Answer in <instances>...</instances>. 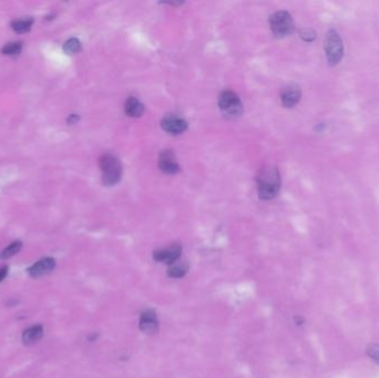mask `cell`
<instances>
[{
  "label": "cell",
  "instance_id": "6da1fadb",
  "mask_svg": "<svg viewBox=\"0 0 379 378\" xmlns=\"http://www.w3.org/2000/svg\"><path fill=\"white\" fill-rule=\"evenodd\" d=\"M281 188V178L276 168L272 165L264 166L259 170L257 176L258 196L263 200H271L277 196Z\"/></svg>",
  "mask_w": 379,
  "mask_h": 378
},
{
  "label": "cell",
  "instance_id": "7a4b0ae2",
  "mask_svg": "<svg viewBox=\"0 0 379 378\" xmlns=\"http://www.w3.org/2000/svg\"><path fill=\"white\" fill-rule=\"evenodd\" d=\"M100 168L102 172V181L106 185H114L121 179V164L112 154H105L100 159Z\"/></svg>",
  "mask_w": 379,
  "mask_h": 378
},
{
  "label": "cell",
  "instance_id": "3957f363",
  "mask_svg": "<svg viewBox=\"0 0 379 378\" xmlns=\"http://www.w3.org/2000/svg\"><path fill=\"white\" fill-rule=\"evenodd\" d=\"M218 107L227 118L239 117L243 112V105L237 94L231 90L222 92L218 98Z\"/></svg>",
  "mask_w": 379,
  "mask_h": 378
},
{
  "label": "cell",
  "instance_id": "277c9868",
  "mask_svg": "<svg viewBox=\"0 0 379 378\" xmlns=\"http://www.w3.org/2000/svg\"><path fill=\"white\" fill-rule=\"evenodd\" d=\"M270 25L273 34L277 37H286L294 30L292 16L286 11H278L271 16Z\"/></svg>",
  "mask_w": 379,
  "mask_h": 378
},
{
  "label": "cell",
  "instance_id": "5b68a950",
  "mask_svg": "<svg viewBox=\"0 0 379 378\" xmlns=\"http://www.w3.org/2000/svg\"><path fill=\"white\" fill-rule=\"evenodd\" d=\"M325 53L326 58L330 65H337L341 61L344 53L342 39L337 31L330 30L327 33L325 38Z\"/></svg>",
  "mask_w": 379,
  "mask_h": 378
},
{
  "label": "cell",
  "instance_id": "8992f818",
  "mask_svg": "<svg viewBox=\"0 0 379 378\" xmlns=\"http://www.w3.org/2000/svg\"><path fill=\"white\" fill-rule=\"evenodd\" d=\"M182 254V246L180 244H172L170 246H166L164 249L157 250L153 253V258L155 261L160 262V263H165L167 265H171L179 261V258L181 257Z\"/></svg>",
  "mask_w": 379,
  "mask_h": 378
},
{
  "label": "cell",
  "instance_id": "52a82bcc",
  "mask_svg": "<svg viewBox=\"0 0 379 378\" xmlns=\"http://www.w3.org/2000/svg\"><path fill=\"white\" fill-rule=\"evenodd\" d=\"M161 126L165 132L178 135L183 133L187 129V122L178 115L169 114L162 119Z\"/></svg>",
  "mask_w": 379,
  "mask_h": 378
},
{
  "label": "cell",
  "instance_id": "ba28073f",
  "mask_svg": "<svg viewBox=\"0 0 379 378\" xmlns=\"http://www.w3.org/2000/svg\"><path fill=\"white\" fill-rule=\"evenodd\" d=\"M140 329L145 334H155L159 331V320L153 309H145L142 312L139 321Z\"/></svg>",
  "mask_w": 379,
  "mask_h": 378
},
{
  "label": "cell",
  "instance_id": "9c48e42d",
  "mask_svg": "<svg viewBox=\"0 0 379 378\" xmlns=\"http://www.w3.org/2000/svg\"><path fill=\"white\" fill-rule=\"evenodd\" d=\"M159 166L162 172L166 174H175L180 171V165L174 153L170 150L162 151L159 158Z\"/></svg>",
  "mask_w": 379,
  "mask_h": 378
},
{
  "label": "cell",
  "instance_id": "30bf717a",
  "mask_svg": "<svg viewBox=\"0 0 379 378\" xmlns=\"http://www.w3.org/2000/svg\"><path fill=\"white\" fill-rule=\"evenodd\" d=\"M55 268V260L53 257H45L28 269V273L33 277H41L49 274Z\"/></svg>",
  "mask_w": 379,
  "mask_h": 378
},
{
  "label": "cell",
  "instance_id": "8fae6325",
  "mask_svg": "<svg viewBox=\"0 0 379 378\" xmlns=\"http://www.w3.org/2000/svg\"><path fill=\"white\" fill-rule=\"evenodd\" d=\"M301 97L302 91L299 89V87L290 85L282 91L281 100L283 106L286 107V108H293V107L296 106L298 101L301 100Z\"/></svg>",
  "mask_w": 379,
  "mask_h": 378
},
{
  "label": "cell",
  "instance_id": "7c38bea8",
  "mask_svg": "<svg viewBox=\"0 0 379 378\" xmlns=\"http://www.w3.org/2000/svg\"><path fill=\"white\" fill-rule=\"evenodd\" d=\"M126 113L131 118H139L144 112V106L137 98L130 97L125 105Z\"/></svg>",
  "mask_w": 379,
  "mask_h": 378
},
{
  "label": "cell",
  "instance_id": "4fadbf2b",
  "mask_svg": "<svg viewBox=\"0 0 379 378\" xmlns=\"http://www.w3.org/2000/svg\"><path fill=\"white\" fill-rule=\"evenodd\" d=\"M43 336V327L41 325L31 326L27 328L22 334V342L25 345H31L37 343V342Z\"/></svg>",
  "mask_w": 379,
  "mask_h": 378
},
{
  "label": "cell",
  "instance_id": "5bb4252c",
  "mask_svg": "<svg viewBox=\"0 0 379 378\" xmlns=\"http://www.w3.org/2000/svg\"><path fill=\"white\" fill-rule=\"evenodd\" d=\"M187 270H189V265H187L186 262L177 261L175 263L169 265V269H167V275L173 278L183 277L186 274Z\"/></svg>",
  "mask_w": 379,
  "mask_h": 378
},
{
  "label": "cell",
  "instance_id": "9a60e30c",
  "mask_svg": "<svg viewBox=\"0 0 379 378\" xmlns=\"http://www.w3.org/2000/svg\"><path fill=\"white\" fill-rule=\"evenodd\" d=\"M34 23V19L31 18H26V19H18V20H15L11 22V28L15 33L17 34H25L30 31L31 27H33Z\"/></svg>",
  "mask_w": 379,
  "mask_h": 378
},
{
  "label": "cell",
  "instance_id": "2e32d148",
  "mask_svg": "<svg viewBox=\"0 0 379 378\" xmlns=\"http://www.w3.org/2000/svg\"><path fill=\"white\" fill-rule=\"evenodd\" d=\"M22 248V243L20 241H15L13 243L9 244L7 248L0 253V258L1 260H7V258L13 257L16 254L20 252V250Z\"/></svg>",
  "mask_w": 379,
  "mask_h": 378
},
{
  "label": "cell",
  "instance_id": "e0dca14e",
  "mask_svg": "<svg viewBox=\"0 0 379 378\" xmlns=\"http://www.w3.org/2000/svg\"><path fill=\"white\" fill-rule=\"evenodd\" d=\"M21 49H22V42L15 41V42H9L3 46V48L1 49V53L2 54H6V55H18L20 53H21Z\"/></svg>",
  "mask_w": 379,
  "mask_h": 378
},
{
  "label": "cell",
  "instance_id": "ac0fdd59",
  "mask_svg": "<svg viewBox=\"0 0 379 378\" xmlns=\"http://www.w3.org/2000/svg\"><path fill=\"white\" fill-rule=\"evenodd\" d=\"M80 49H81V42H80L77 38L69 39V40L65 43V46H63V50H65V53L68 54L78 53Z\"/></svg>",
  "mask_w": 379,
  "mask_h": 378
},
{
  "label": "cell",
  "instance_id": "d6986e66",
  "mask_svg": "<svg viewBox=\"0 0 379 378\" xmlns=\"http://www.w3.org/2000/svg\"><path fill=\"white\" fill-rule=\"evenodd\" d=\"M366 352L369 358H372L375 363H377L379 365V345L377 344L369 345L368 347H367Z\"/></svg>",
  "mask_w": 379,
  "mask_h": 378
},
{
  "label": "cell",
  "instance_id": "ffe728a7",
  "mask_svg": "<svg viewBox=\"0 0 379 378\" xmlns=\"http://www.w3.org/2000/svg\"><path fill=\"white\" fill-rule=\"evenodd\" d=\"M301 37L306 41H312L315 39V33L310 29H305V30L302 31Z\"/></svg>",
  "mask_w": 379,
  "mask_h": 378
},
{
  "label": "cell",
  "instance_id": "44dd1931",
  "mask_svg": "<svg viewBox=\"0 0 379 378\" xmlns=\"http://www.w3.org/2000/svg\"><path fill=\"white\" fill-rule=\"evenodd\" d=\"M8 274V268L7 266H3V268L0 269V282H1L3 278L7 276Z\"/></svg>",
  "mask_w": 379,
  "mask_h": 378
},
{
  "label": "cell",
  "instance_id": "7402d4cb",
  "mask_svg": "<svg viewBox=\"0 0 379 378\" xmlns=\"http://www.w3.org/2000/svg\"><path fill=\"white\" fill-rule=\"evenodd\" d=\"M79 120V117L77 114H71L69 118H68V123L69 125H73V123H75Z\"/></svg>",
  "mask_w": 379,
  "mask_h": 378
}]
</instances>
